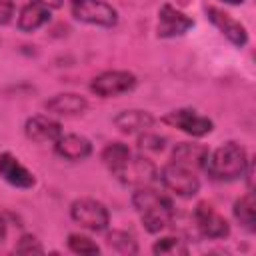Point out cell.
<instances>
[{
    "instance_id": "19",
    "label": "cell",
    "mask_w": 256,
    "mask_h": 256,
    "mask_svg": "<svg viewBox=\"0 0 256 256\" xmlns=\"http://www.w3.org/2000/svg\"><path fill=\"white\" fill-rule=\"evenodd\" d=\"M50 22V10L38 2H28L26 6H22V10L18 12V30L20 32H36L38 28H42L44 24Z\"/></svg>"
},
{
    "instance_id": "27",
    "label": "cell",
    "mask_w": 256,
    "mask_h": 256,
    "mask_svg": "<svg viewBox=\"0 0 256 256\" xmlns=\"http://www.w3.org/2000/svg\"><path fill=\"white\" fill-rule=\"evenodd\" d=\"M32 2H38V4L46 6L48 10H58V8H62V4H64V0H32Z\"/></svg>"
},
{
    "instance_id": "11",
    "label": "cell",
    "mask_w": 256,
    "mask_h": 256,
    "mask_svg": "<svg viewBox=\"0 0 256 256\" xmlns=\"http://www.w3.org/2000/svg\"><path fill=\"white\" fill-rule=\"evenodd\" d=\"M118 180L126 186H134V188L152 186V182L158 180V168L148 156H142V154L134 156L132 154L128 166L124 168V172L120 174Z\"/></svg>"
},
{
    "instance_id": "17",
    "label": "cell",
    "mask_w": 256,
    "mask_h": 256,
    "mask_svg": "<svg viewBox=\"0 0 256 256\" xmlns=\"http://www.w3.org/2000/svg\"><path fill=\"white\" fill-rule=\"evenodd\" d=\"M208 152L210 150L204 144H198V142H178L172 148L170 160L176 162V164L188 166L192 170H200V168L204 170V162H206Z\"/></svg>"
},
{
    "instance_id": "20",
    "label": "cell",
    "mask_w": 256,
    "mask_h": 256,
    "mask_svg": "<svg viewBox=\"0 0 256 256\" xmlns=\"http://www.w3.org/2000/svg\"><path fill=\"white\" fill-rule=\"evenodd\" d=\"M232 212H234L236 222L244 230H248V232H254L256 230V202H254V196H252L250 190L234 202Z\"/></svg>"
},
{
    "instance_id": "3",
    "label": "cell",
    "mask_w": 256,
    "mask_h": 256,
    "mask_svg": "<svg viewBox=\"0 0 256 256\" xmlns=\"http://www.w3.org/2000/svg\"><path fill=\"white\" fill-rule=\"evenodd\" d=\"M158 180L168 192L178 198H194L200 192V178L196 170L176 164L172 160L158 170Z\"/></svg>"
},
{
    "instance_id": "2",
    "label": "cell",
    "mask_w": 256,
    "mask_h": 256,
    "mask_svg": "<svg viewBox=\"0 0 256 256\" xmlns=\"http://www.w3.org/2000/svg\"><path fill=\"white\" fill-rule=\"evenodd\" d=\"M248 152L240 142L228 140L216 150L208 152L204 170L216 182H234L240 180L248 166Z\"/></svg>"
},
{
    "instance_id": "30",
    "label": "cell",
    "mask_w": 256,
    "mask_h": 256,
    "mask_svg": "<svg viewBox=\"0 0 256 256\" xmlns=\"http://www.w3.org/2000/svg\"><path fill=\"white\" fill-rule=\"evenodd\" d=\"M178 2H180V4H186V2H188V0H178Z\"/></svg>"
},
{
    "instance_id": "14",
    "label": "cell",
    "mask_w": 256,
    "mask_h": 256,
    "mask_svg": "<svg viewBox=\"0 0 256 256\" xmlns=\"http://www.w3.org/2000/svg\"><path fill=\"white\" fill-rule=\"evenodd\" d=\"M54 152L68 162H82L92 154V142L82 134H60L54 142Z\"/></svg>"
},
{
    "instance_id": "21",
    "label": "cell",
    "mask_w": 256,
    "mask_h": 256,
    "mask_svg": "<svg viewBox=\"0 0 256 256\" xmlns=\"http://www.w3.org/2000/svg\"><path fill=\"white\" fill-rule=\"evenodd\" d=\"M152 252L156 256H184L188 254V246L180 236H162L152 244Z\"/></svg>"
},
{
    "instance_id": "4",
    "label": "cell",
    "mask_w": 256,
    "mask_h": 256,
    "mask_svg": "<svg viewBox=\"0 0 256 256\" xmlns=\"http://www.w3.org/2000/svg\"><path fill=\"white\" fill-rule=\"evenodd\" d=\"M70 218L88 232H104L110 226V212L106 204L88 196L76 198L70 204Z\"/></svg>"
},
{
    "instance_id": "29",
    "label": "cell",
    "mask_w": 256,
    "mask_h": 256,
    "mask_svg": "<svg viewBox=\"0 0 256 256\" xmlns=\"http://www.w3.org/2000/svg\"><path fill=\"white\" fill-rule=\"evenodd\" d=\"M224 2H228V4H242L244 0H224Z\"/></svg>"
},
{
    "instance_id": "10",
    "label": "cell",
    "mask_w": 256,
    "mask_h": 256,
    "mask_svg": "<svg viewBox=\"0 0 256 256\" xmlns=\"http://www.w3.org/2000/svg\"><path fill=\"white\" fill-rule=\"evenodd\" d=\"M206 16H208V20L218 28V32H220L230 44H234L236 48L246 46V42H248V32H246V28H244L242 22H238V20L232 18L228 12H224L222 8H216V6H208V8H206Z\"/></svg>"
},
{
    "instance_id": "28",
    "label": "cell",
    "mask_w": 256,
    "mask_h": 256,
    "mask_svg": "<svg viewBox=\"0 0 256 256\" xmlns=\"http://www.w3.org/2000/svg\"><path fill=\"white\" fill-rule=\"evenodd\" d=\"M6 236H8V226H6V220L0 216V244L6 240Z\"/></svg>"
},
{
    "instance_id": "22",
    "label": "cell",
    "mask_w": 256,
    "mask_h": 256,
    "mask_svg": "<svg viewBox=\"0 0 256 256\" xmlns=\"http://www.w3.org/2000/svg\"><path fill=\"white\" fill-rule=\"evenodd\" d=\"M106 244L120 254H138V242L126 230H110L106 234Z\"/></svg>"
},
{
    "instance_id": "18",
    "label": "cell",
    "mask_w": 256,
    "mask_h": 256,
    "mask_svg": "<svg viewBox=\"0 0 256 256\" xmlns=\"http://www.w3.org/2000/svg\"><path fill=\"white\" fill-rule=\"evenodd\" d=\"M100 158H102V164L108 168V172L118 180L120 174L124 172V168L128 166L132 152H130L128 144H124V142H108L102 148Z\"/></svg>"
},
{
    "instance_id": "7",
    "label": "cell",
    "mask_w": 256,
    "mask_h": 256,
    "mask_svg": "<svg viewBox=\"0 0 256 256\" xmlns=\"http://www.w3.org/2000/svg\"><path fill=\"white\" fill-rule=\"evenodd\" d=\"M162 124L170 126V128H178L180 132L192 136V138H202L208 136L214 130V122L208 116L198 114L194 108H178L168 112L166 116L160 118Z\"/></svg>"
},
{
    "instance_id": "6",
    "label": "cell",
    "mask_w": 256,
    "mask_h": 256,
    "mask_svg": "<svg viewBox=\"0 0 256 256\" xmlns=\"http://www.w3.org/2000/svg\"><path fill=\"white\" fill-rule=\"evenodd\" d=\"M136 84L138 78L128 70H104L92 78L90 90L100 98H116L132 92Z\"/></svg>"
},
{
    "instance_id": "13",
    "label": "cell",
    "mask_w": 256,
    "mask_h": 256,
    "mask_svg": "<svg viewBox=\"0 0 256 256\" xmlns=\"http://www.w3.org/2000/svg\"><path fill=\"white\" fill-rule=\"evenodd\" d=\"M24 134L28 140L44 144V142H56L58 136L62 134V124L54 120L48 114H34L26 118L24 122Z\"/></svg>"
},
{
    "instance_id": "15",
    "label": "cell",
    "mask_w": 256,
    "mask_h": 256,
    "mask_svg": "<svg viewBox=\"0 0 256 256\" xmlns=\"http://www.w3.org/2000/svg\"><path fill=\"white\" fill-rule=\"evenodd\" d=\"M88 108V100L76 92H60L44 102V110L52 116H78Z\"/></svg>"
},
{
    "instance_id": "1",
    "label": "cell",
    "mask_w": 256,
    "mask_h": 256,
    "mask_svg": "<svg viewBox=\"0 0 256 256\" xmlns=\"http://www.w3.org/2000/svg\"><path fill=\"white\" fill-rule=\"evenodd\" d=\"M132 206L140 216V222L146 232L158 234L174 222V204L172 200L158 192L152 186H140L132 194Z\"/></svg>"
},
{
    "instance_id": "26",
    "label": "cell",
    "mask_w": 256,
    "mask_h": 256,
    "mask_svg": "<svg viewBox=\"0 0 256 256\" xmlns=\"http://www.w3.org/2000/svg\"><path fill=\"white\" fill-rule=\"evenodd\" d=\"M14 18V4L12 0H0V26H6Z\"/></svg>"
},
{
    "instance_id": "16",
    "label": "cell",
    "mask_w": 256,
    "mask_h": 256,
    "mask_svg": "<svg viewBox=\"0 0 256 256\" xmlns=\"http://www.w3.org/2000/svg\"><path fill=\"white\" fill-rule=\"evenodd\" d=\"M114 126L122 132V134H140V132H144V130H148V128H152L154 126V122H156V118L148 112V110H138V108H134V110H122L120 114H116L114 116Z\"/></svg>"
},
{
    "instance_id": "8",
    "label": "cell",
    "mask_w": 256,
    "mask_h": 256,
    "mask_svg": "<svg viewBox=\"0 0 256 256\" xmlns=\"http://www.w3.org/2000/svg\"><path fill=\"white\" fill-rule=\"evenodd\" d=\"M194 226L202 238L208 240H222L230 234V224L228 220L208 202H198L194 212H192Z\"/></svg>"
},
{
    "instance_id": "5",
    "label": "cell",
    "mask_w": 256,
    "mask_h": 256,
    "mask_svg": "<svg viewBox=\"0 0 256 256\" xmlns=\"http://www.w3.org/2000/svg\"><path fill=\"white\" fill-rule=\"evenodd\" d=\"M70 12L78 22L90 26L114 28L118 24V10L104 0H70Z\"/></svg>"
},
{
    "instance_id": "9",
    "label": "cell",
    "mask_w": 256,
    "mask_h": 256,
    "mask_svg": "<svg viewBox=\"0 0 256 256\" xmlns=\"http://www.w3.org/2000/svg\"><path fill=\"white\" fill-rule=\"evenodd\" d=\"M192 26H194V20L172 4H162V8L158 10V24H156L158 38L184 36Z\"/></svg>"
},
{
    "instance_id": "23",
    "label": "cell",
    "mask_w": 256,
    "mask_h": 256,
    "mask_svg": "<svg viewBox=\"0 0 256 256\" xmlns=\"http://www.w3.org/2000/svg\"><path fill=\"white\" fill-rule=\"evenodd\" d=\"M68 250L74 252V254H80V256H96L100 254V246L86 234H80V232H72L68 234Z\"/></svg>"
},
{
    "instance_id": "12",
    "label": "cell",
    "mask_w": 256,
    "mask_h": 256,
    "mask_svg": "<svg viewBox=\"0 0 256 256\" xmlns=\"http://www.w3.org/2000/svg\"><path fill=\"white\" fill-rule=\"evenodd\" d=\"M0 176L4 182L20 190H28L36 184V176L12 152H0Z\"/></svg>"
},
{
    "instance_id": "24",
    "label": "cell",
    "mask_w": 256,
    "mask_h": 256,
    "mask_svg": "<svg viewBox=\"0 0 256 256\" xmlns=\"http://www.w3.org/2000/svg\"><path fill=\"white\" fill-rule=\"evenodd\" d=\"M164 146H166V138L156 134V132H150V128L138 134V148H140V152H162Z\"/></svg>"
},
{
    "instance_id": "25",
    "label": "cell",
    "mask_w": 256,
    "mask_h": 256,
    "mask_svg": "<svg viewBox=\"0 0 256 256\" xmlns=\"http://www.w3.org/2000/svg\"><path fill=\"white\" fill-rule=\"evenodd\" d=\"M14 252H18V254H44V246L34 234H22L14 246Z\"/></svg>"
}]
</instances>
